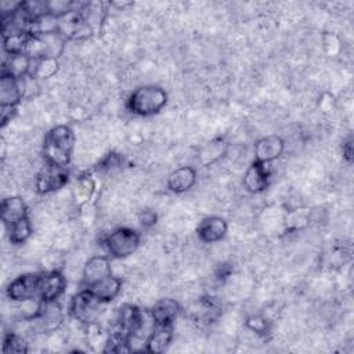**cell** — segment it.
I'll return each mask as SVG.
<instances>
[{"label":"cell","instance_id":"1","mask_svg":"<svg viewBox=\"0 0 354 354\" xmlns=\"http://www.w3.org/2000/svg\"><path fill=\"white\" fill-rule=\"evenodd\" d=\"M75 147L73 130L66 124H59L53 127L43 144L44 159L50 165L66 167L71 162L72 151Z\"/></svg>","mask_w":354,"mask_h":354},{"label":"cell","instance_id":"2","mask_svg":"<svg viewBox=\"0 0 354 354\" xmlns=\"http://www.w3.org/2000/svg\"><path fill=\"white\" fill-rule=\"evenodd\" d=\"M167 102V93L159 86H141L136 88L129 98V109L140 116L158 113Z\"/></svg>","mask_w":354,"mask_h":354},{"label":"cell","instance_id":"3","mask_svg":"<svg viewBox=\"0 0 354 354\" xmlns=\"http://www.w3.org/2000/svg\"><path fill=\"white\" fill-rule=\"evenodd\" d=\"M144 321V315L137 306L123 304L118 311L115 332L124 336L130 346L131 342L137 340L141 336L140 332L142 330Z\"/></svg>","mask_w":354,"mask_h":354},{"label":"cell","instance_id":"4","mask_svg":"<svg viewBox=\"0 0 354 354\" xmlns=\"http://www.w3.org/2000/svg\"><path fill=\"white\" fill-rule=\"evenodd\" d=\"M105 245H106L108 252L113 257L123 259V257L133 254L137 250V248L140 245V236L131 228L119 227L108 235Z\"/></svg>","mask_w":354,"mask_h":354},{"label":"cell","instance_id":"5","mask_svg":"<svg viewBox=\"0 0 354 354\" xmlns=\"http://www.w3.org/2000/svg\"><path fill=\"white\" fill-rule=\"evenodd\" d=\"M101 301L94 296V293L87 288L84 290H80L77 295L73 296L71 301V314L75 319L80 322L90 324L94 321L97 313H98V306Z\"/></svg>","mask_w":354,"mask_h":354},{"label":"cell","instance_id":"6","mask_svg":"<svg viewBox=\"0 0 354 354\" xmlns=\"http://www.w3.org/2000/svg\"><path fill=\"white\" fill-rule=\"evenodd\" d=\"M41 274H24L17 277L7 288V295L14 301L39 299V285Z\"/></svg>","mask_w":354,"mask_h":354},{"label":"cell","instance_id":"7","mask_svg":"<svg viewBox=\"0 0 354 354\" xmlns=\"http://www.w3.org/2000/svg\"><path fill=\"white\" fill-rule=\"evenodd\" d=\"M68 169L47 163V166L37 174L36 188L40 194L51 192L62 188L68 181Z\"/></svg>","mask_w":354,"mask_h":354},{"label":"cell","instance_id":"8","mask_svg":"<svg viewBox=\"0 0 354 354\" xmlns=\"http://www.w3.org/2000/svg\"><path fill=\"white\" fill-rule=\"evenodd\" d=\"M65 278L58 271H51L40 275L39 299L44 303L55 301L65 290Z\"/></svg>","mask_w":354,"mask_h":354},{"label":"cell","instance_id":"9","mask_svg":"<svg viewBox=\"0 0 354 354\" xmlns=\"http://www.w3.org/2000/svg\"><path fill=\"white\" fill-rule=\"evenodd\" d=\"M283 147H285L283 140L279 136L263 137L254 145L256 160L267 165L281 156Z\"/></svg>","mask_w":354,"mask_h":354},{"label":"cell","instance_id":"10","mask_svg":"<svg viewBox=\"0 0 354 354\" xmlns=\"http://www.w3.org/2000/svg\"><path fill=\"white\" fill-rule=\"evenodd\" d=\"M24 95V84L11 75L1 73L0 77V106L15 108Z\"/></svg>","mask_w":354,"mask_h":354},{"label":"cell","instance_id":"11","mask_svg":"<svg viewBox=\"0 0 354 354\" xmlns=\"http://www.w3.org/2000/svg\"><path fill=\"white\" fill-rule=\"evenodd\" d=\"M227 223L224 218L210 216L203 218L198 225V236L205 243H213L224 238L227 234Z\"/></svg>","mask_w":354,"mask_h":354},{"label":"cell","instance_id":"12","mask_svg":"<svg viewBox=\"0 0 354 354\" xmlns=\"http://www.w3.org/2000/svg\"><path fill=\"white\" fill-rule=\"evenodd\" d=\"M268 184V170L264 163L254 160L243 176V185L252 194H259L266 189Z\"/></svg>","mask_w":354,"mask_h":354},{"label":"cell","instance_id":"13","mask_svg":"<svg viewBox=\"0 0 354 354\" xmlns=\"http://www.w3.org/2000/svg\"><path fill=\"white\" fill-rule=\"evenodd\" d=\"M180 306L173 299H160L156 301L151 310V318L155 325L169 326L178 315Z\"/></svg>","mask_w":354,"mask_h":354},{"label":"cell","instance_id":"14","mask_svg":"<svg viewBox=\"0 0 354 354\" xmlns=\"http://www.w3.org/2000/svg\"><path fill=\"white\" fill-rule=\"evenodd\" d=\"M196 181V171L189 166H183L173 170L167 177V187L176 194H181L194 187Z\"/></svg>","mask_w":354,"mask_h":354},{"label":"cell","instance_id":"15","mask_svg":"<svg viewBox=\"0 0 354 354\" xmlns=\"http://www.w3.org/2000/svg\"><path fill=\"white\" fill-rule=\"evenodd\" d=\"M108 275H111V264L104 256L91 257L83 270V281L87 286H91Z\"/></svg>","mask_w":354,"mask_h":354},{"label":"cell","instance_id":"16","mask_svg":"<svg viewBox=\"0 0 354 354\" xmlns=\"http://www.w3.org/2000/svg\"><path fill=\"white\" fill-rule=\"evenodd\" d=\"M87 288L94 293V296L101 303H106V301L113 300L119 295V292L122 289V281L116 277L108 275Z\"/></svg>","mask_w":354,"mask_h":354},{"label":"cell","instance_id":"17","mask_svg":"<svg viewBox=\"0 0 354 354\" xmlns=\"http://www.w3.org/2000/svg\"><path fill=\"white\" fill-rule=\"evenodd\" d=\"M30 68H32V59L24 54H11L8 55V58L3 62V68H1V73L6 75H11L12 77L21 80L24 79L26 75L30 73Z\"/></svg>","mask_w":354,"mask_h":354},{"label":"cell","instance_id":"18","mask_svg":"<svg viewBox=\"0 0 354 354\" xmlns=\"http://www.w3.org/2000/svg\"><path fill=\"white\" fill-rule=\"evenodd\" d=\"M26 216V205L19 196H10L1 202V221L8 228L12 223Z\"/></svg>","mask_w":354,"mask_h":354},{"label":"cell","instance_id":"19","mask_svg":"<svg viewBox=\"0 0 354 354\" xmlns=\"http://www.w3.org/2000/svg\"><path fill=\"white\" fill-rule=\"evenodd\" d=\"M171 328L169 326H159L155 325L152 332L145 340V350L148 353H162L166 350L169 343L171 342Z\"/></svg>","mask_w":354,"mask_h":354},{"label":"cell","instance_id":"20","mask_svg":"<svg viewBox=\"0 0 354 354\" xmlns=\"http://www.w3.org/2000/svg\"><path fill=\"white\" fill-rule=\"evenodd\" d=\"M44 330H54L62 321V313L55 301H43L40 314L36 318Z\"/></svg>","mask_w":354,"mask_h":354},{"label":"cell","instance_id":"21","mask_svg":"<svg viewBox=\"0 0 354 354\" xmlns=\"http://www.w3.org/2000/svg\"><path fill=\"white\" fill-rule=\"evenodd\" d=\"M55 32H58V18L50 12L36 18L29 28V35H48Z\"/></svg>","mask_w":354,"mask_h":354},{"label":"cell","instance_id":"22","mask_svg":"<svg viewBox=\"0 0 354 354\" xmlns=\"http://www.w3.org/2000/svg\"><path fill=\"white\" fill-rule=\"evenodd\" d=\"M225 152V144L221 140H214L207 142L206 145H203L199 149V162L203 166L212 165L214 163L217 159H220L223 156V153Z\"/></svg>","mask_w":354,"mask_h":354},{"label":"cell","instance_id":"23","mask_svg":"<svg viewBox=\"0 0 354 354\" xmlns=\"http://www.w3.org/2000/svg\"><path fill=\"white\" fill-rule=\"evenodd\" d=\"M58 71V61L57 58L46 57L35 61V66L30 71L29 76L36 77V79H48L54 76Z\"/></svg>","mask_w":354,"mask_h":354},{"label":"cell","instance_id":"24","mask_svg":"<svg viewBox=\"0 0 354 354\" xmlns=\"http://www.w3.org/2000/svg\"><path fill=\"white\" fill-rule=\"evenodd\" d=\"M8 231H10V242L11 243L18 245V243L25 242L32 234V224H30L28 216L12 223L8 227Z\"/></svg>","mask_w":354,"mask_h":354},{"label":"cell","instance_id":"25","mask_svg":"<svg viewBox=\"0 0 354 354\" xmlns=\"http://www.w3.org/2000/svg\"><path fill=\"white\" fill-rule=\"evenodd\" d=\"M1 350L4 354H10V353L21 354V353L28 351V344L21 336H18L15 333H7L4 337Z\"/></svg>","mask_w":354,"mask_h":354},{"label":"cell","instance_id":"26","mask_svg":"<svg viewBox=\"0 0 354 354\" xmlns=\"http://www.w3.org/2000/svg\"><path fill=\"white\" fill-rule=\"evenodd\" d=\"M75 198L79 202H87L94 192V183L88 176L80 177L75 184Z\"/></svg>","mask_w":354,"mask_h":354},{"label":"cell","instance_id":"27","mask_svg":"<svg viewBox=\"0 0 354 354\" xmlns=\"http://www.w3.org/2000/svg\"><path fill=\"white\" fill-rule=\"evenodd\" d=\"M246 326H248L250 330H253V332H256V333H259V335H264V333H267V330H268L267 319L263 318V317H260V315H252V317H249V318L246 319Z\"/></svg>","mask_w":354,"mask_h":354},{"label":"cell","instance_id":"28","mask_svg":"<svg viewBox=\"0 0 354 354\" xmlns=\"http://www.w3.org/2000/svg\"><path fill=\"white\" fill-rule=\"evenodd\" d=\"M140 223L144 227H151V225H153L156 223V214L153 212H151V210H147V212L141 213Z\"/></svg>","mask_w":354,"mask_h":354},{"label":"cell","instance_id":"29","mask_svg":"<svg viewBox=\"0 0 354 354\" xmlns=\"http://www.w3.org/2000/svg\"><path fill=\"white\" fill-rule=\"evenodd\" d=\"M343 155L347 159V162L353 160V144H351V138H348L344 144H343Z\"/></svg>","mask_w":354,"mask_h":354}]
</instances>
